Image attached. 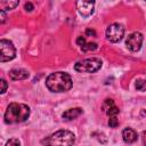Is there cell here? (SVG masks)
I'll return each instance as SVG.
<instances>
[{"label":"cell","instance_id":"obj_12","mask_svg":"<svg viewBox=\"0 0 146 146\" xmlns=\"http://www.w3.org/2000/svg\"><path fill=\"white\" fill-rule=\"evenodd\" d=\"M82 108H80V107H75V108H70V110H67V111H65L64 113H63V117L65 119V120H74V119H76V117H79L81 114H82Z\"/></svg>","mask_w":146,"mask_h":146},{"label":"cell","instance_id":"obj_1","mask_svg":"<svg viewBox=\"0 0 146 146\" xmlns=\"http://www.w3.org/2000/svg\"><path fill=\"white\" fill-rule=\"evenodd\" d=\"M73 81L70 74L65 72H55L46 79L47 88L52 92H64L72 88Z\"/></svg>","mask_w":146,"mask_h":146},{"label":"cell","instance_id":"obj_14","mask_svg":"<svg viewBox=\"0 0 146 146\" xmlns=\"http://www.w3.org/2000/svg\"><path fill=\"white\" fill-rule=\"evenodd\" d=\"M81 48V50L82 51H94V50H96L97 48H98V44L97 43H95V42H90V43H84L82 47H80Z\"/></svg>","mask_w":146,"mask_h":146},{"label":"cell","instance_id":"obj_6","mask_svg":"<svg viewBox=\"0 0 146 146\" xmlns=\"http://www.w3.org/2000/svg\"><path fill=\"white\" fill-rule=\"evenodd\" d=\"M124 35V26L120 23H113L106 29V38L110 42H119Z\"/></svg>","mask_w":146,"mask_h":146},{"label":"cell","instance_id":"obj_9","mask_svg":"<svg viewBox=\"0 0 146 146\" xmlns=\"http://www.w3.org/2000/svg\"><path fill=\"white\" fill-rule=\"evenodd\" d=\"M143 40H144V36L140 32H133L131 33L127 40H125V44L128 47V49L130 51H138L141 47V43H143Z\"/></svg>","mask_w":146,"mask_h":146},{"label":"cell","instance_id":"obj_3","mask_svg":"<svg viewBox=\"0 0 146 146\" xmlns=\"http://www.w3.org/2000/svg\"><path fill=\"white\" fill-rule=\"evenodd\" d=\"M75 141V136L68 130H58L47 139L42 140L46 145H72Z\"/></svg>","mask_w":146,"mask_h":146},{"label":"cell","instance_id":"obj_21","mask_svg":"<svg viewBox=\"0 0 146 146\" xmlns=\"http://www.w3.org/2000/svg\"><path fill=\"white\" fill-rule=\"evenodd\" d=\"M143 143L146 145V131L143 132Z\"/></svg>","mask_w":146,"mask_h":146},{"label":"cell","instance_id":"obj_2","mask_svg":"<svg viewBox=\"0 0 146 146\" xmlns=\"http://www.w3.org/2000/svg\"><path fill=\"white\" fill-rule=\"evenodd\" d=\"M30 107L21 103H10L5 112L6 123H19L24 122L30 116Z\"/></svg>","mask_w":146,"mask_h":146},{"label":"cell","instance_id":"obj_4","mask_svg":"<svg viewBox=\"0 0 146 146\" xmlns=\"http://www.w3.org/2000/svg\"><path fill=\"white\" fill-rule=\"evenodd\" d=\"M100 67H102V60L96 57L79 60L74 65V70L80 73H94L97 72Z\"/></svg>","mask_w":146,"mask_h":146},{"label":"cell","instance_id":"obj_15","mask_svg":"<svg viewBox=\"0 0 146 146\" xmlns=\"http://www.w3.org/2000/svg\"><path fill=\"white\" fill-rule=\"evenodd\" d=\"M136 89L139 91H145L146 90V80L138 79L136 81Z\"/></svg>","mask_w":146,"mask_h":146},{"label":"cell","instance_id":"obj_7","mask_svg":"<svg viewBox=\"0 0 146 146\" xmlns=\"http://www.w3.org/2000/svg\"><path fill=\"white\" fill-rule=\"evenodd\" d=\"M0 49H1V57H0V60L2 63L5 62H8V60H11L15 58L16 56V49L13 44L11 41L9 40H6V39H2L0 41Z\"/></svg>","mask_w":146,"mask_h":146},{"label":"cell","instance_id":"obj_18","mask_svg":"<svg viewBox=\"0 0 146 146\" xmlns=\"http://www.w3.org/2000/svg\"><path fill=\"white\" fill-rule=\"evenodd\" d=\"M84 43H86V39H84L83 36H78V39H76V44L80 46V47H82Z\"/></svg>","mask_w":146,"mask_h":146},{"label":"cell","instance_id":"obj_17","mask_svg":"<svg viewBox=\"0 0 146 146\" xmlns=\"http://www.w3.org/2000/svg\"><path fill=\"white\" fill-rule=\"evenodd\" d=\"M0 83H1V94H5L6 92V90H7V82H6V80L5 79H1L0 80Z\"/></svg>","mask_w":146,"mask_h":146},{"label":"cell","instance_id":"obj_5","mask_svg":"<svg viewBox=\"0 0 146 146\" xmlns=\"http://www.w3.org/2000/svg\"><path fill=\"white\" fill-rule=\"evenodd\" d=\"M103 111L108 115V125L111 128H115L119 125V120H117V114L120 113V110L115 106L114 102L112 99H105L103 106Z\"/></svg>","mask_w":146,"mask_h":146},{"label":"cell","instance_id":"obj_22","mask_svg":"<svg viewBox=\"0 0 146 146\" xmlns=\"http://www.w3.org/2000/svg\"><path fill=\"white\" fill-rule=\"evenodd\" d=\"M1 22H5V10H1Z\"/></svg>","mask_w":146,"mask_h":146},{"label":"cell","instance_id":"obj_10","mask_svg":"<svg viewBox=\"0 0 146 146\" xmlns=\"http://www.w3.org/2000/svg\"><path fill=\"white\" fill-rule=\"evenodd\" d=\"M30 75V73L26 71V70H23V68H14L11 71H9V76L17 81V80H25L27 79Z\"/></svg>","mask_w":146,"mask_h":146},{"label":"cell","instance_id":"obj_11","mask_svg":"<svg viewBox=\"0 0 146 146\" xmlns=\"http://www.w3.org/2000/svg\"><path fill=\"white\" fill-rule=\"evenodd\" d=\"M137 132L133 130V129H131V128H125L123 131H122V138H123V140L125 141V143H128V144H132V143H135L136 140H137Z\"/></svg>","mask_w":146,"mask_h":146},{"label":"cell","instance_id":"obj_8","mask_svg":"<svg viewBox=\"0 0 146 146\" xmlns=\"http://www.w3.org/2000/svg\"><path fill=\"white\" fill-rule=\"evenodd\" d=\"M76 9L82 17H89L94 14L95 0H76Z\"/></svg>","mask_w":146,"mask_h":146},{"label":"cell","instance_id":"obj_20","mask_svg":"<svg viewBox=\"0 0 146 146\" xmlns=\"http://www.w3.org/2000/svg\"><path fill=\"white\" fill-rule=\"evenodd\" d=\"M25 9H26L27 11H31V10L33 9V5H32L31 2H27V3H25Z\"/></svg>","mask_w":146,"mask_h":146},{"label":"cell","instance_id":"obj_13","mask_svg":"<svg viewBox=\"0 0 146 146\" xmlns=\"http://www.w3.org/2000/svg\"><path fill=\"white\" fill-rule=\"evenodd\" d=\"M19 0H0V7L1 10H11L17 7Z\"/></svg>","mask_w":146,"mask_h":146},{"label":"cell","instance_id":"obj_16","mask_svg":"<svg viewBox=\"0 0 146 146\" xmlns=\"http://www.w3.org/2000/svg\"><path fill=\"white\" fill-rule=\"evenodd\" d=\"M11 145L18 146V145H21V141H19L18 139H9V140L6 143V146H11Z\"/></svg>","mask_w":146,"mask_h":146},{"label":"cell","instance_id":"obj_19","mask_svg":"<svg viewBox=\"0 0 146 146\" xmlns=\"http://www.w3.org/2000/svg\"><path fill=\"white\" fill-rule=\"evenodd\" d=\"M86 34L89 35V36H96V32L94 30H90V29L86 30Z\"/></svg>","mask_w":146,"mask_h":146}]
</instances>
